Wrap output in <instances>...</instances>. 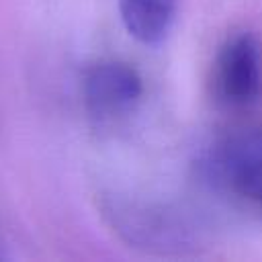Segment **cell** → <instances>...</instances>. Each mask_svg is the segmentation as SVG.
I'll list each match as a JSON object with an SVG mask.
<instances>
[{"instance_id": "obj_3", "label": "cell", "mask_w": 262, "mask_h": 262, "mask_svg": "<svg viewBox=\"0 0 262 262\" xmlns=\"http://www.w3.org/2000/svg\"><path fill=\"white\" fill-rule=\"evenodd\" d=\"M215 96L227 106H248L262 94V49L254 35L229 37L213 66Z\"/></svg>"}, {"instance_id": "obj_1", "label": "cell", "mask_w": 262, "mask_h": 262, "mask_svg": "<svg viewBox=\"0 0 262 262\" xmlns=\"http://www.w3.org/2000/svg\"><path fill=\"white\" fill-rule=\"evenodd\" d=\"M141 94L143 84L137 70L117 59L90 66L82 80L84 108L98 127H111L129 117Z\"/></svg>"}, {"instance_id": "obj_4", "label": "cell", "mask_w": 262, "mask_h": 262, "mask_svg": "<svg viewBox=\"0 0 262 262\" xmlns=\"http://www.w3.org/2000/svg\"><path fill=\"white\" fill-rule=\"evenodd\" d=\"M127 33L143 45L162 43L176 20V0H117Z\"/></svg>"}, {"instance_id": "obj_2", "label": "cell", "mask_w": 262, "mask_h": 262, "mask_svg": "<svg viewBox=\"0 0 262 262\" xmlns=\"http://www.w3.org/2000/svg\"><path fill=\"white\" fill-rule=\"evenodd\" d=\"M205 164L217 186L262 205V127L225 137L211 149Z\"/></svg>"}]
</instances>
